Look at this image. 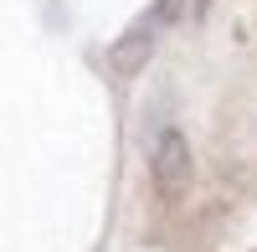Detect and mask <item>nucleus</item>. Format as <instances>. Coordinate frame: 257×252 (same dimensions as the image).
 I'll list each match as a JSON object with an SVG mask.
<instances>
[{"instance_id": "obj_1", "label": "nucleus", "mask_w": 257, "mask_h": 252, "mask_svg": "<svg viewBox=\"0 0 257 252\" xmlns=\"http://www.w3.org/2000/svg\"><path fill=\"white\" fill-rule=\"evenodd\" d=\"M170 11H175V0H160V6L149 11L139 26L118 41V47H113V67H118V72H128V67H139V62H144V52L155 47V31H160V21H165Z\"/></svg>"}, {"instance_id": "obj_2", "label": "nucleus", "mask_w": 257, "mask_h": 252, "mask_svg": "<svg viewBox=\"0 0 257 252\" xmlns=\"http://www.w3.org/2000/svg\"><path fill=\"white\" fill-rule=\"evenodd\" d=\"M185 139L175 134V129H165L160 139H155V180L165 185V191H175V185L185 180Z\"/></svg>"}]
</instances>
